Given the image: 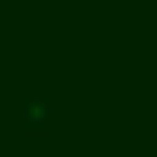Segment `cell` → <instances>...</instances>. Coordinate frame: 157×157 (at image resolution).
Returning a JSON list of instances; mask_svg holds the SVG:
<instances>
[{"label":"cell","instance_id":"6da1fadb","mask_svg":"<svg viewBox=\"0 0 157 157\" xmlns=\"http://www.w3.org/2000/svg\"><path fill=\"white\" fill-rule=\"evenodd\" d=\"M44 123H49V103H44V98H29V103H25V128L39 132Z\"/></svg>","mask_w":157,"mask_h":157}]
</instances>
